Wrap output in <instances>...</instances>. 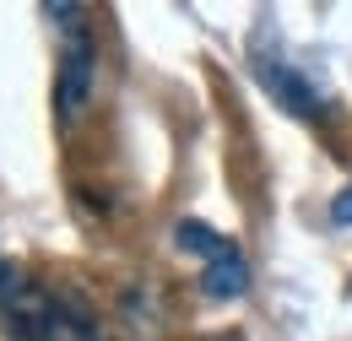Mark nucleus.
I'll use <instances>...</instances> for the list:
<instances>
[{
    "instance_id": "obj_1",
    "label": "nucleus",
    "mask_w": 352,
    "mask_h": 341,
    "mask_svg": "<svg viewBox=\"0 0 352 341\" xmlns=\"http://www.w3.org/2000/svg\"><path fill=\"white\" fill-rule=\"evenodd\" d=\"M0 320L16 341H109L98 314L76 293L44 287L11 260H0Z\"/></svg>"
},
{
    "instance_id": "obj_2",
    "label": "nucleus",
    "mask_w": 352,
    "mask_h": 341,
    "mask_svg": "<svg viewBox=\"0 0 352 341\" xmlns=\"http://www.w3.org/2000/svg\"><path fill=\"white\" fill-rule=\"evenodd\" d=\"M49 22L60 28V76H54V109L60 120H76L92 98V76H98V43H92L87 11L82 6H44Z\"/></svg>"
},
{
    "instance_id": "obj_3",
    "label": "nucleus",
    "mask_w": 352,
    "mask_h": 341,
    "mask_svg": "<svg viewBox=\"0 0 352 341\" xmlns=\"http://www.w3.org/2000/svg\"><path fill=\"white\" fill-rule=\"evenodd\" d=\"M174 244L184 255H201V293L212 303H228V298H244V293H250V260H244V250H239L228 233L195 222V217H184L174 228Z\"/></svg>"
},
{
    "instance_id": "obj_4",
    "label": "nucleus",
    "mask_w": 352,
    "mask_h": 341,
    "mask_svg": "<svg viewBox=\"0 0 352 341\" xmlns=\"http://www.w3.org/2000/svg\"><path fill=\"white\" fill-rule=\"evenodd\" d=\"M250 71H255V82L287 109V114H298V120H320V114H331V98H325V87L309 76L298 60H287L282 49L271 54L261 38H255V49H250Z\"/></svg>"
},
{
    "instance_id": "obj_5",
    "label": "nucleus",
    "mask_w": 352,
    "mask_h": 341,
    "mask_svg": "<svg viewBox=\"0 0 352 341\" xmlns=\"http://www.w3.org/2000/svg\"><path fill=\"white\" fill-rule=\"evenodd\" d=\"M331 222H352V190L336 201V206H331Z\"/></svg>"
},
{
    "instance_id": "obj_6",
    "label": "nucleus",
    "mask_w": 352,
    "mask_h": 341,
    "mask_svg": "<svg viewBox=\"0 0 352 341\" xmlns=\"http://www.w3.org/2000/svg\"><path fill=\"white\" fill-rule=\"evenodd\" d=\"M206 341H244L239 331H217V336H206Z\"/></svg>"
}]
</instances>
